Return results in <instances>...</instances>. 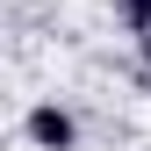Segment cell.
<instances>
[{
	"mask_svg": "<svg viewBox=\"0 0 151 151\" xmlns=\"http://www.w3.org/2000/svg\"><path fill=\"white\" fill-rule=\"evenodd\" d=\"M22 129H29L36 151H72V144H79V122H72V108H58V101H36L22 115Z\"/></svg>",
	"mask_w": 151,
	"mask_h": 151,
	"instance_id": "6da1fadb",
	"label": "cell"
},
{
	"mask_svg": "<svg viewBox=\"0 0 151 151\" xmlns=\"http://www.w3.org/2000/svg\"><path fill=\"white\" fill-rule=\"evenodd\" d=\"M115 22H122L129 36H144V29H151V0H115Z\"/></svg>",
	"mask_w": 151,
	"mask_h": 151,
	"instance_id": "7a4b0ae2",
	"label": "cell"
},
{
	"mask_svg": "<svg viewBox=\"0 0 151 151\" xmlns=\"http://www.w3.org/2000/svg\"><path fill=\"white\" fill-rule=\"evenodd\" d=\"M137 65H144V79H151V29L137 36Z\"/></svg>",
	"mask_w": 151,
	"mask_h": 151,
	"instance_id": "3957f363",
	"label": "cell"
}]
</instances>
